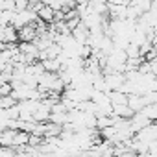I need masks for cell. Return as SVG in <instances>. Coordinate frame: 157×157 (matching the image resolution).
<instances>
[{"mask_svg": "<svg viewBox=\"0 0 157 157\" xmlns=\"http://www.w3.org/2000/svg\"><path fill=\"white\" fill-rule=\"evenodd\" d=\"M8 94H13V83L11 82L0 83V96H8Z\"/></svg>", "mask_w": 157, "mask_h": 157, "instance_id": "cell-4", "label": "cell"}, {"mask_svg": "<svg viewBox=\"0 0 157 157\" xmlns=\"http://www.w3.org/2000/svg\"><path fill=\"white\" fill-rule=\"evenodd\" d=\"M19 104V98L15 94H8V96H0V107H13Z\"/></svg>", "mask_w": 157, "mask_h": 157, "instance_id": "cell-3", "label": "cell"}, {"mask_svg": "<svg viewBox=\"0 0 157 157\" xmlns=\"http://www.w3.org/2000/svg\"><path fill=\"white\" fill-rule=\"evenodd\" d=\"M2 43H21V37H19V30L10 24V26H4L2 28Z\"/></svg>", "mask_w": 157, "mask_h": 157, "instance_id": "cell-1", "label": "cell"}, {"mask_svg": "<svg viewBox=\"0 0 157 157\" xmlns=\"http://www.w3.org/2000/svg\"><path fill=\"white\" fill-rule=\"evenodd\" d=\"M19 37H21V41H35L39 37V32H37L35 24H28L19 30Z\"/></svg>", "mask_w": 157, "mask_h": 157, "instance_id": "cell-2", "label": "cell"}, {"mask_svg": "<svg viewBox=\"0 0 157 157\" xmlns=\"http://www.w3.org/2000/svg\"><path fill=\"white\" fill-rule=\"evenodd\" d=\"M39 2H43V0H32V4H39Z\"/></svg>", "mask_w": 157, "mask_h": 157, "instance_id": "cell-5", "label": "cell"}]
</instances>
